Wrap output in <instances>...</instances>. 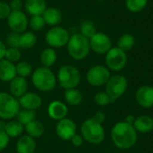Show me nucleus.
Returning <instances> with one entry per match:
<instances>
[{
  "instance_id": "21",
  "label": "nucleus",
  "mask_w": 153,
  "mask_h": 153,
  "mask_svg": "<svg viewBox=\"0 0 153 153\" xmlns=\"http://www.w3.org/2000/svg\"><path fill=\"white\" fill-rule=\"evenodd\" d=\"M25 9L31 16L42 15L47 9V3L45 0H26Z\"/></svg>"
},
{
  "instance_id": "33",
  "label": "nucleus",
  "mask_w": 153,
  "mask_h": 153,
  "mask_svg": "<svg viewBox=\"0 0 153 153\" xmlns=\"http://www.w3.org/2000/svg\"><path fill=\"white\" fill-rule=\"evenodd\" d=\"M45 22L42 17V15H35L31 16V18L29 21V25L30 29L34 31H39L41 30L45 26Z\"/></svg>"
},
{
  "instance_id": "2",
  "label": "nucleus",
  "mask_w": 153,
  "mask_h": 153,
  "mask_svg": "<svg viewBox=\"0 0 153 153\" xmlns=\"http://www.w3.org/2000/svg\"><path fill=\"white\" fill-rule=\"evenodd\" d=\"M56 76L48 67L40 66L33 71L31 82L33 86L43 92H48L55 89L56 85Z\"/></svg>"
},
{
  "instance_id": "7",
  "label": "nucleus",
  "mask_w": 153,
  "mask_h": 153,
  "mask_svg": "<svg viewBox=\"0 0 153 153\" xmlns=\"http://www.w3.org/2000/svg\"><path fill=\"white\" fill-rule=\"evenodd\" d=\"M70 35L67 30L60 26H55L48 30L45 36L47 44L52 48H59L66 46Z\"/></svg>"
},
{
  "instance_id": "20",
  "label": "nucleus",
  "mask_w": 153,
  "mask_h": 153,
  "mask_svg": "<svg viewBox=\"0 0 153 153\" xmlns=\"http://www.w3.org/2000/svg\"><path fill=\"white\" fill-rule=\"evenodd\" d=\"M44 22L49 26H57L62 21V13L56 7H47L42 14Z\"/></svg>"
},
{
  "instance_id": "38",
  "label": "nucleus",
  "mask_w": 153,
  "mask_h": 153,
  "mask_svg": "<svg viewBox=\"0 0 153 153\" xmlns=\"http://www.w3.org/2000/svg\"><path fill=\"white\" fill-rule=\"evenodd\" d=\"M10 143V137L4 131H0V152L4 151Z\"/></svg>"
},
{
  "instance_id": "16",
  "label": "nucleus",
  "mask_w": 153,
  "mask_h": 153,
  "mask_svg": "<svg viewBox=\"0 0 153 153\" xmlns=\"http://www.w3.org/2000/svg\"><path fill=\"white\" fill-rule=\"evenodd\" d=\"M136 100L143 108L153 107V88L144 85L140 87L136 91Z\"/></svg>"
},
{
  "instance_id": "26",
  "label": "nucleus",
  "mask_w": 153,
  "mask_h": 153,
  "mask_svg": "<svg viewBox=\"0 0 153 153\" xmlns=\"http://www.w3.org/2000/svg\"><path fill=\"white\" fill-rule=\"evenodd\" d=\"M65 100L71 106H79L82 101V94L77 89L65 90L64 93Z\"/></svg>"
},
{
  "instance_id": "39",
  "label": "nucleus",
  "mask_w": 153,
  "mask_h": 153,
  "mask_svg": "<svg viewBox=\"0 0 153 153\" xmlns=\"http://www.w3.org/2000/svg\"><path fill=\"white\" fill-rule=\"evenodd\" d=\"M9 5H10V8H11L12 12L22 11V0H11Z\"/></svg>"
},
{
  "instance_id": "22",
  "label": "nucleus",
  "mask_w": 153,
  "mask_h": 153,
  "mask_svg": "<svg viewBox=\"0 0 153 153\" xmlns=\"http://www.w3.org/2000/svg\"><path fill=\"white\" fill-rule=\"evenodd\" d=\"M134 127L140 133H149L153 129V119L150 116H141L134 120Z\"/></svg>"
},
{
  "instance_id": "24",
  "label": "nucleus",
  "mask_w": 153,
  "mask_h": 153,
  "mask_svg": "<svg viewBox=\"0 0 153 153\" xmlns=\"http://www.w3.org/2000/svg\"><path fill=\"white\" fill-rule=\"evenodd\" d=\"M56 58H57V54L56 50L52 48H45L40 53V56H39V60H40L42 66L48 67V68L56 63Z\"/></svg>"
},
{
  "instance_id": "41",
  "label": "nucleus",
  "mask_w": 153,
  "mask_h": 153,
  "mask_svg": "<svg viewBox=\"0 0 153 153\" xmlns=\"http://www.w3.org/2000/svg\"><path fill=\"white\" fill-rule=\"evenodd\" d=\"M92 118H93V119H95L97 122H99V123L102 124V123L105 121L106 116H105V114H104L103 112H101V111H98V112L94 115V117H93Z\"/></svg>"
},
{
  "instance_id": "35",
  "label": "nucleus",
  "mask_w": 153,
  "mask_h": 153,
  "mask_svg": "<svg viewBox=\"0 0 153 153\" xmlns=\"http://www.w3.org/2000/svg\"><path fill=\"white\" fill-rule=\"evenodd\" d=\"M20 33H16L12 31L6 36L5 39V45H7L9 48H20Z\"/></svg>"
},
{
  "instance_id": "6",
  "label": "nucleus",
  "mask_w": 153,
  "mask_h": 153,
  "mask_svg": "<svg viewBox=\"0 0 153 153\" xmlns=\"http://www.w3.org/2000/svg\"><path fill=\"white\" fill-rule=\"evenodd\" d=\"M21 106L17 98L7 92H0V118L3 120H12L14 118Z\"/></svg>"
},
{
  "instance_id": "29",
  "label": "nucleus",
  "mask_w": 153,
  "mask_h": 153,
  "mask_svg": "<svg viewBox=\"0 0 153 153\" xmlns=\"http://www.w3.org/2000/svg\"><path fill=\"white\" fill-rule=\"evenodd\" d=\"M16 117H17V121L19 123H21L23 126H25L26 125H28L29 123H30L31 121H33L35 119L36 113L34 110L22 108L19 110Z\"/></svg>"
},
{
  "instance_id": "44",
  "label": "nucleus",
  "mask_w": 153,
  "mask_h": 153,
  "mask_svg": "<svg viewBox=\"0 0 153 153\" xmlns=\"http://www.w3.org/2000/svg\"><path fill=\"white\" fill-rule=\"evenodd\" d=\"M5 125H6V123H5L3 119H2V120H0V131H4Z\"/></svg>"
},
{
  "instance_id": "37",
  "label": "nucleus",
  "mask_w": 153,
  "mask_h": 153,
  "mask_svg": "<svg viewBox=\"0 0 153 153\" xmlns=\"http://www.w3.org/2000/svg\"><path fill=\"white\" fill-rule=\"evenodd\" d=\"M11 12L12 11H11L9 4L0 1V20L7 19Z\"/></svg>"
},
{
  "instance_id": "8",
  "label": "nucleus",
  "mask_w": 153,
  "mask_h": 153,
  "mask_svg": "<svg viewBox=\"0 0 153 153\" xmlns=\"http://www.w3.org/2000/svg\"><path fill=\"white\" fill-rule=\"evenodd\" d=\"M127 81L123 75H114L106 83V92L110 97L112 102L120 98L126 91Z\"/></svg>"
},
{
  "instance_id": "40",
  "label": "nucleus",
  "mask_w": 153,
  "mask_h": 153,
  "mask_svg": "<svg viewBox=\"0 0 153 153\" xmlns=\"http://www.w3.org/2000/svg\"><path fill=\"white\" fill-rule=\"evenodd\" d=\"M70 141L73 143V145L75 147H79L83 143V138L82 135H79V134H75L74 136H73V138Z\"/></svg>"
},
{
  "instance_id": "30",
  "label": "nucleus",
  "mask_w": 153,
  "mask_h": 153,
  "mask_svg": "<svg viewBox=\"0 0 153 153\" xmlns=\"http://www.w3.org/2000/svg\"><path fill=\"white\" fill-rule=\"evenodd\" d=\"M125 4L131 13H139L146 7L148 0H125Z\"/></svg>"
},
{
  "instance_id": "28",
  "label": "nucleus",
  "mask_w": 153,
  "mask_h": 153,
  "mask_svg": "<svg viewBox=\"0 0 153 153\" xmlns=\"http://www.w3.org/2000/svg\"><path fill=\"white\" fill-rule=\"evenodd\" d=\"M37 43V37L33 32L27 31L21 34L20 37V48L23 49H29L33 48Z\"/></svg>"
},
{
  "instance_id": "32",
  "label": "nucleus",
  "mask_w": 153,
  "mask_h": 153,
  "mask_svg": "<svg viewBox=\"0 0 153 153\" xmlns=\"http://www.w3.org/2000/svg\"><path fill=\"white\" fill-rule=\"evenodd\" d=\"M16 68V74L18 76L26 78L32 74V66L30 63L26 61H21L18 62V64L15 65Z\"/></svg>"
},
{
  "instance_id": "19",
  "label": "nucleus",
  "mask_w": 153,
  "mask_h": 153,
  "mask_svg": "<svg viewBox=\"0 0 153 153\" xmlns=\"http://www.w3.org/2000/svg\"><path fill=\"white\" fill-rule=\"evenodd\" d=\"M36 147L37 143L35 139L28 134L20 136L16 143L17 153H33L35 152Z\"/></svg>"
},
{
  "instance_id": "14",
  "label": "nucleus",
  "mask_w": 153,
  "mask_h": 153,
  "mask_svg": "<svg viewBox=\"0 0 153 153\" xmlns=\"http://www.w3.org/2000/svg\"><path fill=\"white\" fill-rule=\"evenodd\" d=\"M18 100L21 108L29 110H36L40 108L42 104L41 97L34 92H26L22 97H20Z\"/></svg>"
},
{
  "instance_id": "42",
  "label": "nucleus",
  "mask_w": 153,
  "mask_h": 153,
  "mask_svg": "<svg viewBox=\"0 0 153 153\" xmlns=\"http://www.w3.org/2000/svg\"><path fill=\"white\" fill-rule=\"evenodd\" d=\"M6 45L0 40V60L4 58V55H5V51H6Z\"/></svg>"
},
{
  "instance_id": "45",
  "label": "nucleus",
  "mask_w": 153,
  "mask_h": 153,
  "mask_svg": "<svg viewBox=\"0 0 153 153\" xmlns=\"http://www.w3.org/2000/svg\"><path fill=\"white\" fill-rule=\"evenodd\" d=\"M96 1H99V2H101V1H104V0H96Z\"/></svg>"
},
{
  "instance_id": "43",
  "label": "nucleus",
  "mask_w": 153,
  "mask_h": 153,
  "mask_svg": "<svg viewBox=\"0 0 153 153\" xmlns=\"http://www.w3.org/2000/svg\"><path fill=\"white\" fill-rule=\"evenodd\" d=\"M125 122H126V123H128V124H130V125H132L133 126V124L134 123V116H128L127 117H126V121Z\"/></svg>"
},
{
  "instance_id": "13",
  "label": "nucleus",
  "mask_w": 153,
  "mask_h": 153,
  "mask_svg": "<svg viewBox=\"0 0 153 153\" xmlns=\"http://www.w3.org/2000/svg\"><path fill=\"white\" fill-rule=\"evenodd\" d=\"M77 127L75 123L70 118H63L57 121L56 126V133L57 136L64 141H70L76 134Z\"/></svg>"
},
{
  "instance_id": "46",
  "label": "nucleus",
  "mask_w": 153,
  "mask_h": 153,
  "mask_svg": "<svg viewBox=\"0 0 153 153\" xmlns=\"http://www.w3.org/2000/svg\"><path fill=\"white\" fill-rule=\"evenodd\" d=\"M33 153H39V152H33Z\"/></svg>"
},
{
  "instance_id": "18",
  "label": "nucleus",
  "mask_w": 153,
  "mask_h": 153,
  "mask_svg": "<svg viewBox=\"0 0 153 153\" xmlns=\"http://www.w3.org/2000/svg\"><path fill=\"white\" fill-rule=\"evenodd\" d=\"M16 74L15 65L6 59L0 60V81L4 82H11Z\"/></svg>"
},
{
  "instance_id": "27",
  "label": "nucleus",
  "mask_w": 153,
  "mask_h": 153,
  "mask_svg": "<svg viewBox=\"0 0 153 153\" xmlns=\"http://www.w3.org/2000/svg\"><path fill=\"white\" fill-rule=\"evenodd\" d=\"M134 44H135V39L130 33H125L121 35L117 40V48H119L125 52L131 50L134 48Z\"/></svg>"
},
{
  "instance_id": "1",
  "label": "nucleus",
  "mask_w": 153,
  "mask_h": 153,
  "mask_svg": "<svg viewBox=\"0 0 153 153\" xmlns=\"http://www.w3.org/2000/svg\"><path fill=\"white\" fill-rule=\"evenodd\" d=\"M111 137L117 148L127 150L135 144L137 134L132 125L126 122H120L114 126L111 131Z\"/></svg>"
},
{
  "instance_id": "3",
  "label": "nucleus",
  "mask_w": 153,
  "mask_h": 153,
  "mask_svg": "<svg viewBox=\"0 0 153 153\" xmlns=\"http://www.w3.org/2000/svg\"><path fill=\"white\" fill-rule=\"evenodd\" d=\"M69 56L74 60H82L90 53V39L81 33H75L70 36L66 44Z\"/></svg>"
},
{
  "instance_id": "12",
  "label": "nucleus",
  "mask_w": 153,
  "mask_h": 153,
  "mask_svg": "<svg viewBox=\"0 0 153 153\" xmlns=\"http://www.w3.org/2000/svg\"><path fill=\"white\" fill-rule=\"evenodd\" d=\"M7 23L12 31L21 34L26 30L29 25V21L23 12L16 11L11 12L7 18Z\"/></svg>"
},
{
  "instance_id": "15",
  "label": "nucleus",
  "mask_w": 153,
  "mask_h": 153,
  "mask_svg": "<svg viewBox=\"0 0 153 153\" xmlns=\"http://www.w3.org/2000/svg\"><path fill=\"white\" fill-rule=\"evenodd\" d=\"M68 113L67 106L60 101V100H54L49 103L48 107V114L50 118L53 120L59 121L66 117Z\"/></svg>"
},
{
  "instance_id": "10",
  "label": "nucleus",
  "mask_w": 153,
  "mask_h": 153,
  "mask_svg": "<svg viewBox=\"0 0 153 153\" xmlns=\"http://www.w3.org/2000/svg\"><path fill=\"white\" fill-rule=\"evenodd\" d=\"M87 82L95 87L102 86L108 82L110 78V72L108 68L104 65H94L90 68L86 75Z\"/></svg>"
},
{
  "instance_id": "23",
  "label": "nucleus",
  "mask_w": 153,
  "mask_h": 153,
  "mask_svg": "<svg viewBox=\"0 0 153 153\" xmlns=\"http://www.w3.org/2000/svg\"><path fill=\"white\" fill-rule=\"evenodd\" d=\"M24 128H25L27 134L34 139L41 137L45 132V127L43 124L39 120H37V119H34L33 121L26 125Z\"/></svg>"
},
{
  "instance_id": "31",
  "label": "nucleus",
  "mask_w": 153,
  "mask_h": 153,
  "mask_svg": "<svg viewBox=\"0 0 153 153\" xmlns=\"http://www.w3.org/2000/svg\"><path fill=\"white\" fill-rule=\"evenodd\" d=\"M81 34L87 39H91L93 35L96 34L97 29L95 24L91 20H86L81 24Z\"/></svg>"
},
{
  "instance_id": "17",
  "label": "nucleus",
  "mask_w": 153,
  "mask_h": 153,
  "mask_svg": "<svg viewBox=\"0 0 153 153\" xmlns=\"http://www.w3.org/2000/svg\"><path fill=\"white\" fill-rule=\"evenodd\" d=\"M28 90V82L26 78L21 76H15L10 82H9V91L10 94L15 98H20L23 94L27 92Z\"/></svg>"
},
{
  "instance_id": "36",
  "label": "nucleus",
  "mask_w": 153,
  "mask_h": 153,
  "mask_svg": "<svg viewBox=\"0 0 153 153\" xmlns=\"http://www.w3.org/2000/svg\"><path fill=\"white\" fill-rule=\"evenodd\" d=\"M94 101L98 106L105 107L109 103H112L110 97L107 94V92H98L94 96Z\"/></svg>"
},
{
  "instance_id": "11",
  "label": "nucleus",
  "mask_w": 153,
  "mask_h": 153,
  "mask_svg": "<svg viewBox=\"0 0 153 153\" xmlns=\"http://www.w3.org/2000/svg\"><path fill=\"white\" fill-rule=\"evenodd\" d=\"M90 47L97 54H107L112 48V42L108 35L103 32H96L90 39Z\"/></svg>"
},
{
  "instance_id": "25",
  "label": "nucleus",
  "mask_w": 153,
  "mask_h": 153,
  "mask_svg": "<svg viewBox=\"0 0 153 153\" xmlns=\"http://www.w3.org/2000/svg\"><path fill=\"white\" fill-rule=\"evenodd\" d=\"M24 127L17 120H10L6 123L4 132L10 138H16L22 136Z\"/></svg>"
},
{
  "instance_id": "34",
  "label": "nucleus",
  "mask_w": 153,
  "mask_h": 153,
  "mask_svg": "<svg viewBox=\"0 0 153 153\" xmlns=\"http://www.w3.org/2000/svg\"><path fill=\"white\" fill-rule=\"evenodd\" d=\"M22 56V53L20 51L19 48H6L5 51V55H4V59L12 62V63H16L19 62V60L21 59Z\"/></svg>"
},
{
  "instance_id": "9",
  "label": "nucleus",
  "mask_w": 153,
  "mask_h": 153,
  "mask_svg": "<svg viewBox=\"0 0 153 153\" xmlns=\"http://www.w3.org/2000/svg\"><path fill=\"white\" fill-rule=\"evenodd\" d=\"M126 52L117 47L111 48L106 54V64L108 69L112 71H121L126 65Z\"/></svg>"
},
{
  "instance_id": "5",
  "label": "nucleus",
  "mask_w": 153,
  "mask_h": 153,
  "mask_svg": "<svg viewBox=\"0 0 153 153\" xmlns=\"http://www.w3.org/2000/svg\"><path fill=\"white\" fill-rule=\"evenodd\" d=\"M56 79L62 88L65 90L74 89L81 82V74L74 65H64L59 68Z\"/></svg>"
},
{
  "instance_id": "4",
  "label": "nucleus",
  "mask_w": 153,
  "mask_h": 153,
  "mask_svg": "<svg viewBox=\"0 0 153 153\" xmlns=\"http://www.w3.org/2000/svg\"><path fill=\"white\" fill-rule=\"evenodd\" d=\"M83 140L92 144H99L105 139V130L102 125L93 118L85 120L81 126Z\"/></svg>"
}]
</instances>
